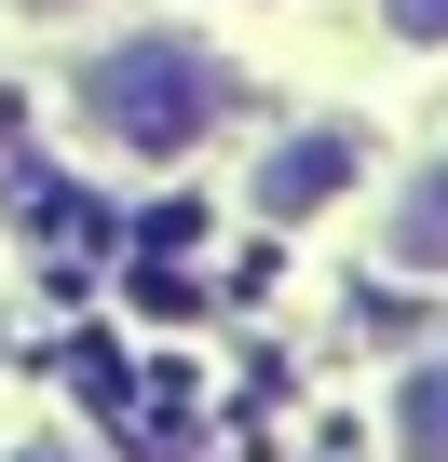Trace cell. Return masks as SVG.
<instances>
[{"label": "cell", "mask_w": 448, "mask_h": 462, "mask_svg": "<svg viewBox=\"0 0 448 462\" xmlns=\"http://www.w3.org/2000/svg\"><path fill=\"white\" fill-rule=\"evenodd\" d=\"M394 259H407V273H448V163L407 190V217H394Z\"/></svg>", "instance_id": "3957f363"}, {"label": "cell", "mask_w": 448, "mask_h": 462, "mask_svg": "<svg viewBox=\"0 0 448 462\" xmlns=\"http://www.w3.org/2000/svg\"><path fill=\"white\" fill-rule=\"evenodd\" d=\"M394 28L407 42H448V0H394Z\"/></svg>", "instance_id": "5b68a950"}, {"label": "cell", "mask_w": 448, "mask_h": 462, "mask_svg": "<svg viewBox=\"0 0 448 462\" xmlns=\"http://www.w3.org/2000/svg\"><path fill=\"white\" fill-rule=\"evenodd\" d=\"M28 462H69V448H28Z\"/></svg>", "instance_id": "52a82bcc"}, {"label": "cell", "mask_w": 448, "mask_h": 462, "mask_svg": "<svg viewBox=\"0 0 448 462\" xmlns=\"http://www.w3.org/2000/svg\"><path fill=\"white\" fill-rule=\"evenodd\" d=\"M28 14H82V0H28Z\"/></svg>", "instance_id": "8992f818"}, {"label": "cell", "mask_w": 448, "mask_h": 462, "mask_svg": "<svg viewBox=\"0 0 448 462\" xmlns=\"http://www.w3.org/2000/svg\"><path fill=\"white\" fill-rule=\"evenodd\" d=\"M217 96H232V82H217L204 69V42H177V28H150V42H109L96 69H82V109H96V136H123V150H190L204 123H217Z\"/></svg>", "instance_id": "6da1fadb"}, {"label": "cell", "mask_w": 448, "mask_h": 462, "mask_svg": "<svg viewBox=\"0 0 448 462\" xmlns=\"http://www.w3.org/2000/svg\"><path fill=\"white\" fill-rule=\"evenodd\" d=\"M407 448H421V462H448V367L407 394Z\"/></svg>", "instance_id": "277c9868"}, {"label": "cell", "mask_w": 448, "mask_h": 462, "mask_svg": "<svg viewBox=\"0 0 448 462\" xmlns=\"http://www.w3.org/2000/svg\"><path fill=\"white\" fill-rule=\"evenodd\" d=\"M340 177H353V136H286L272 177H259V217H299V204H326Z\"/></svg>", "instance_id": "7a4b0ae2"}]
</instances>
